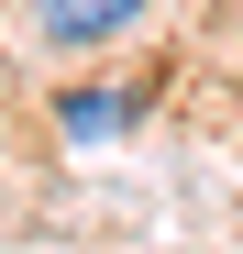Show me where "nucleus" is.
I'll return each instance as SVG.
<instances>
[{
	"mask_svg": "<svg viewBox=\"0 0 243 254\" xmlns=\"http://www.w3.org/2000/svg\"><path fill=\"white\" fill-rule=\"evenodd\" d=\"M155 0H33V45L45 56H111Z\"/></svg>",
	"mask_w": 243,
	"mask_h": 254,
	"instance_id": "1",
	"label": "nucleus"
},
{
	"mask_svg": "<svg viewBox=\"0 0 243 254\" xmlns=\"http://www.w3.org/2000/svg\"><path fill=\"white\" fill-rule=\"evenodd\" d=\"M144 122V89H56V133L66 144H122Z\"/></svg>",
	"mask_w": 243,
	"mask_h": 254,
	"instance_id": "2",
	"label": "nucleus"
}]
</instances>
